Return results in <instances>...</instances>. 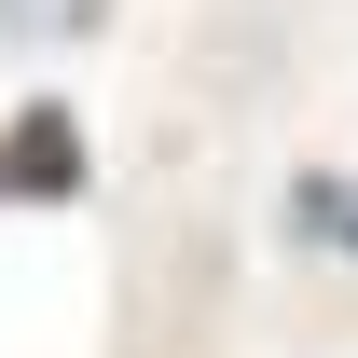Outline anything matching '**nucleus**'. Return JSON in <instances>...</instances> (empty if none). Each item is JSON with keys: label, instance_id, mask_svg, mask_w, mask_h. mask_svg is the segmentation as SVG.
Listing matches in <instances>:
<instances>
[{"label": "nucleus", "instance_id": "f03ea898", "mask_svg": "<svg viewBox=\"0 0 358 358\" xmlns=\"http://www.w3.org/2000/svg\"><path fill=\"white\" fill-rule=\"evenodd\" d=\"M303 234H331V248H358V193H345V179H303Z\"/></svg>", "mask_w": 358, "mask_h": 358}, {"label": "nucleus", "instance_id": "f257e3e1", "mask_svg": "<svg viewBox=\"0 0 358 358\" xmlns=\"http://www.w3.org/2000/svg\"><path fill=\"white\" fill-rule=\"evenodd\" d=\"M0 193H83V124L69 110H28L0 138Z\"/></svg>", "mask_w": 358, "mask_h": 358}]
</instances>
